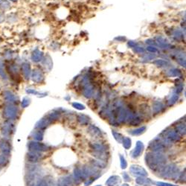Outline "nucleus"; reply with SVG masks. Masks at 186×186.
Wrapping results in <instances>:
<instances>
[{
    "instance_id": "nucleus-24",
    "label": "nucleus",
    "mask_w": 186,
    "mask_h": 186,
    "mask_svg": "<svg viewBox=\"0 0 186 186\" xmlns=\"http://www.w3.org/2000/svg\"><path fill=\"white\" fill-rule=\"evenodd\" d=\"M156 58V56L155 55V54L152 53V54H146L143 56L142 58V61L144 62H148V61H151L154 60L155 58Z\"/></svg>"
},
{
    "instance_id": "nucleus-18",
    "label": "nucleus",
    "mask_w": 186,
    "mask_h": 186,
    "mask_svg": "<svg viewBox=\"0 0 186 186\" xmlns=\"http://www.w3.org/2000/svg\"><path fill=\"white\" fill-rule=\"evenodd\" d=\"M78 121L80 122V124H87L89 121V118L86 115H83V114H80V115H78Z\"/></svg>"
},
{
    "instance_id": "nucleus-11",
    "label": "nucleus",
    "mask_w": 186,
    "mask_h": 186,
    "mask_svg": "<svg viewBox=\"0 0 186 186\" xmlns=\"http://www.w3.org/2000/svg\"><path fill=\"white\" fill-rule=\"evenodd\" d=\"M43 58V52H40L39 49H35V50L33 52L32 55H31V60H32L34 62L38 63L40 61H41Z\"/></svg>"
},
{
    "instance_id": "nucleus-42",
    "label": "nucleus",
    "mask_w": 186,
    "mask_h": 186,
    "mask_svg": "<svg viewBox=\"0 0 186 186\" xmlns=\"http://www.w3.org/2000/svg\"><path fill=\"white\" fill-rule=\"evenodd\" d=\"M121 186H129V185H127V184H124V185H122Z\"/></svg>"
},
{
    "instance_id": "nucleus-17",
    "label": "nucleus",
    "mask_w": 186,
    "mask_h": 186,
    "mask_svg": "<svg viewBox=\"0 0 186 186\" xmlns=\"http://www.w3.org/2000/svg\"><path fill=\"white\" fill-rule=\"evenodd\" d=\"M91 147L94 150V152H106V147L102 144L94 143L91 145Z\"/></svg>"
},
{
    "instance_id": "nucleus-5",
    "label": "nucleus",
    "mask_w": 186,
    "mask_h": 186,
    "mask_svg": "<svg viewBox=\"0 0 186 186\" xmlns=\"http://www.w3.org/2000/svg\"><path fill=\"white\" fill-rule=\"evenodd\" d=\"M29 148L30 149L34 151H46L49 150V147L47 145L43 143H39V142H31Z\"/></svg>"
},
{
    "instance_id": "nucleus-36",
    "label": "nucleus",
    "mask_w": 186,
    "mask_h": 186,
    "mask_svg": "<svg viewBox=\"0 0 186 186\" xmlns=\"http://www.w3.org/2000/svg\"><path fill=\"white\" fill-rule=\"evenodd\" d=\"M49 182H48V179H43L37 186H49Z\"/></svg>"
},
{
    "instance_id": "nucleus-29",
    "label": "nucleus",
    "mask_w": 186,
    "mask_h": 186,
    "mask_svg": "<svg viewBox=\"0 0 186 186\" xmlns=\"http://www.w3.org/2000/svg\"><path fill=\"white\" fill-rule=\"evenodd\" d=\"M173 37L175 39V40H181V39H182L183 35H182V33L181 32L179 29H177V30H176L174 32H173Z\"/></svg>"
},
{
    "instance_id": "nucleus-25",
    "label": "nucleus",
    "mask_w": 186,
    "mask_h": 186,
    "mask_svg": "<svg viewBox=\"0 0 186 186\" xmlns=\"http://www.w3.org/2000/svg\"><path fill=\"white\" fill-rule=\"evenodd\" d=\"M123 146L124 147L125 149H129L131 147V139L128 137H124L122 140Z\"/></svg>"
},
{
    "instance_id": "nucleus-6",
    "label": "nucleus",
    "mask_w": 186,
    "mask_h": 186,
    "mask_svg": "<svg viewBox=\"0 0 186 186\" xmlns=\"http://www.w3.org/2000/svg\"><path fill=\"white\" fill-rule=\"evenodd\" d=\"M74 183V179L71 176H66L61 177L58 180V186H71Z\"/></svg>"
},
{
    "instance_id": "nucleus-27",
    "label": "nucleus",
    "mask_w": 186,
    "mask_h": 186,
    "mask_svg": "<svg viewBox=\"0 0 186 186\" xmlns=\"http://www.w3.org/2000/svg\"><path fill=\"white\" fill-rule=\"evenodd\" d=\"M154 63L156 64V66L160 67H165V66H167L168 65V62L165 60H156V61H154Z\"/></svg>"
},
{
    "instance_id": "nucleus-21",
    "label": "nucleus",
    "mask_w": 186,
    "mask_h": 186,
    "mask_svg": "<svg viewBox=\"0 0 186 186\" xmlns=\"http://www.w3.org/2000/svg\"><path fill=\"white\" fill-rule=\"evenodd\" d=\"M178 98H179L178 93H173V94H172L170 96V98L168 99V103L169 106H171V105L174 104L178 100Z\"/></svg>"
},
{
    "instance_id": "nucleus-16",
    "label": "nucleus",
    "mask_w": 186,
    "mask_h": 186,
    "mask_svg": "<svg viewBox=\"0 0 186 186\" xmlns=\"http://www.w3.org/2000/svg\"><path fill=\"white\" fill-rule=\"evenodd\" d=\"M22 70L25 78L28 79V78H29L30 74H31V67H30V64L27 63H25L22 64Z\"/></svg>"
},
{
    "instance_id": "nucleus-26",
    "label": "nucleus",
    "mask_w": 186,
    "mask_h": 186,
    "mask_svg": "<svg viewBox=\"0 0 186 186\" xmlns=\"http://www.w3.org/2000/svg\"><path fill=\"white\" fill-rule=\"evenodd\" d=\"M112 135H113L114 138H115V140H116L117 142H119V143L122 142L123 139H124V136H123L121 133H118V132L115 131V130H112Z\"/></svg>"
},
{
    "instance_id": "nucleus-4",
    "label": "nucleus",
    "mask_w": 186,
    "mask_h": 186,
    "mask_svg": "<svg viewBox=\"0 0 186 186\" xmlns=\"http://www.w3.org/2000/svg\"><path fill=\"white\" fill-rule=\"evenodd\" d=\"M130 170L132 174L136 176H146L148 174L146 170L139 165H132Z\"/></svg>"
},
{
    "instance_id": "nucleus-12",
    "label": "nucleus",
    "mask_w": 186,
    "mask_h": 186,
    "mask_svg": "<svg viewBox=\"0 0 186 186\" xmlns=\"http://www.w3.org/2000/svg\"><path fill=\"white\" fill-rule=\"evenodd\" d=\"M136 183L139 185H145V186H148V185H151V184L154 183L152 180H151L148 178H145V176H139V177L136 179Z\"/></svg>"
},
{
    "instance_id": "nucleus-37",
    "label": "nucleus",
    "mask_w": 186,
    "mask_h": 186,
    "mask_svg": "<svg viewBox=\"0 0 186 186\" xmlns=\"http://www.w3.org/2000/svg\"><path fill=\"white\" fill-rule=\"evenodd\" d=\"M128 46H130V48H134L137 46V43L134 41H129L128 42Z\"/></svg>"
},
{
    "instance_id": "nucleus-7",
    "label": "nucleus",
    "mask_w": 186,
    "mask_h": 186,
    "mask_svg": "<svg viewBox=\"0 0 186 186\" xmlns=\"http://www.w3.org/2000/svg\"><path fill=\"white\" fill-rule=\"evenodd\" d=\"M144 150V145L142 142L140 141H138L137 143H136V148H135L134 151L132 153V156L133 158H138L139 156H140V155L142 154V153L143 152Z\"/></svg>"
},
{
    "instance_id": "nucleus-34",
    "label": "nucleus",
    "mask_w": 186,
    "mask_h": 186,
    "mask_svg": "<svg viewBox=\"0 0 186 186\" xmlns=\"http://www.w3.org/2000/svg\"><path fill=\"white\" fill-rule=\"evenodd\" d=\"M43 133L39 131L38 133H36L35 139H37V140H42V139H43Z\"/></svg>"
},
{
    "instance_id": "nucleus-23",
    "label": "nucleus",
    "mask_w": 186,
    "mask_h": 186,
    "mask_svg": "<svg viewBox=\"0 0 186 186\" xmlns=\"http://www.w3.org/2000/svg\"><path fill=\"white\" fill-rule=\"evenodd\" d=\"M142 121V117L140 116H136L132 118L131 120L130 121V124H131L132 126H137L139 124H140V123Z\"/></svg>"
},
{
    "instance_id": "nucleus-2",
    "label": "nucleus",
    "mask_w": 186,
    "mask_h": 186,
    "mask_svg": "<svg viewBox=\"0 0 186 186\" xmlns=\"http://www.w3.org/2000/svg\"><path fill=\"white\" fill-rule=\"evenodd\" d=\"M162 176L168 179H174L179 174V169L175 165H169L168 166H165L161 170Z\"/></svg>"
},
{
    "instance_id": "nucleus-30",
    "label": "nucleus",
    "mask_w": 186,
    "mask_h": 186,
    "mask_svg": "<svg viewBox=\"0 0 186 186\" xmlns=\"http://www.w3.org/2000/svg\"><path fill=\"white\" fill-rule=\"evenodd\" d=\"M134 49V52H136V54H144L145 52V49H144L143 47H141V46H137L133 48Z\"/></svg>"
},
{
    "instance_id": "nucleus-14",
    "label": "nucleus",
    "mask_w": 186,
    "mask_h": 186,
    "mask_svg": "<svg viewBox=\"0 0 186 186\" xmlns=\"http://www.w3.org/2000/svg\"><path fill=\"white\" fill-rule=\"evenodd\" d=\"M51 123H52V121H51V119L49 118V117L43 118L41 121H40L38 123H37V128L44 129V128H46V127H48V126H49Z\"/></svg>"
},
{
    "instance_id": "nucleus-33",
    "label": "nucleus",
    "mask_w": 186,
    "mask_h": 186,
    "mask_svg": "<svg viewBox=\"0 0 186 186\" xmlns=\"http://www.w3.org/2000/svg\"><path fill=\"white\" fill-rule=\"evenodd\" d=\"M72 106H74L75 109H79V110H82V109H85V106H83V104H81V103H76V102H75V103H72Z\"/></svg>"
},
{
    "instance_id": "nucleus-9",
    "label": "nucleus",
    "mask_w": 186,
    "mask_h": 186,
    "mask_svg": "<svg viewBox=\"0 0 186 186\" xmlns=\"http://www.w3.org/2000/svg\"><path fill=\"white\" fill-rule=\"evenodd\" d=\"M121 180L118 176H112L107 179L106 185L107 186H118L121 184Z\"/></svg>"
},
{
    "instance_id": "nucleus-31",
    "label": "nucleus",
    "mask_w": 186,
    "mask_h": 186,
    "mask_svg": "<svg viewBox=\"0 0 186 186\" xmlns=\"http://www.w3.org/2000/svg\"><path fill=\"white\" fill-rule=\"evenodd\" d=\"M120 160H121V168H126L127 166V162L126 161V159H124V156H122L121 155H120Z\"/></svg>"
},
{
    "instance_id": "nucleus-44",
    "label": "nucleus",
    "mask_w": 186,
    "mask_h": 186,
    "mask_svg": "<svg viewBox=\"0 0 186 186\" xmlns=\"http://www.w3.org/2000/svg\"><path fill=\"white\" fill-rule=\"evenodd\" d=\"M96 186H100V185H96Z\"/></svg>"
},
{
    "instance_id": "nucleus-39",
    "label": "nucleus",
    "mask_w": 186,
    "mask_h": 186,
    "mask_svg": "<svg viewBox=\"0 0 186 186\" xmlns=\"http://www.w3.org/2000/svg\"><path fill=\"white\" fill-rule=\"evenodd\" d=\"M146 43L147 44L150 45V46H154L156 43V42L153 40H146Z\"/></svg>"
},
{
    "instance_id": "nucleus-15",
    "label": "nucleus",
    "mask_w": 186,
    "mask_h": 186,
    "mask_svg": "<svg viewBox=\"0 0 186 186\" xmlns=\"http://www.w3.org/2000/svg\"><path fill=\"white\" fill-rule=\"evenodd\" d=\"M88 132H89L92 136H94V137H100V136H101V132H100V129H98L94 125L89 126Z\"/></svg>"
},
{
    "instance_id": "nucleus-13",
    "label": "nucleus",
    "mask_w": 186,
    "mask_h": 186,
    "mask_svg": "<svg viewBox=\"0 0 186 186\" xmlns=\"http://www.w3.org/2000/svg\"><path fill=\"white\" fill-rule=\"evenodd\" d=\"M165 105L162 102L156 101L153 105V112L155 114H159L165 109Z\"/></svg>"
},
{
    "instance_id": "nucleus-28",
    "label": "nucleus",
    "mask_w": 186,
    "mask_h": 186,
    "mask_svg": "<svg viewBox=\"0 0 186 186\" xmlns=\"http://www.w3.org/2000/svg\"><path fill=\"white\" fill-rule=\"evenodd\" d=\"M10 7V3L7 0H0V7L2 9H7Z\"/></svg>"
},
{
    "instance_id": "nucleus-32",
    "label": "nucleus",
    "mask_w": 186,
    "mask_h": 186,
    "mask_svg": "<svg viewBox=\"0 0 186 186\" xmlns=\"http://www.w3.org/2000/svg\"><path fill=\"white\" fill-rule=\"evenodd\" d=\"M146 50L148 51V52H151V53H154V54L156 53V52H158V49H157V48H156L155 46H148V47H147V49H146Z\"/></svg>"
},
{
    "instance_id": "nucleus-8",
    "label": "nucleus",
    "mask_w": 186,
    "mask_h": 186,
    "mask_svg": "<svg viewBox=\"0 0 186 186\" xmlns=\"http://www.w3.org/2000/svg\"><path fill=\"white\" fill-rule=\"evenodd\" d=\"M156 43L158 44V46H159L161 49H170L171 47V45L162 37H156Z\"/></svg>"
},
{
    "instance_id": "nucleus-22",
    "label": "nucleus",
    "mask_w": 186,
    "mask_h": 186,
    "mask_svg": "<svg viewBox=\"0 0 186 186\" xmlns=\"http://www.w3.org/2000/svg\"><path fill=\"white\" fill-rule=\"evenodd\" d=\"M145 130H146V127H139V128H138V129H136V130H131V131L130 132V133L131 135H133V136H139V135L145 133Z\"/></svg>"
},
{
    "instance_id": "nucleus-20",
    "label": "nucleus",
    "mask_w": 186,
    "mask_h": 186,
    "mask_svg": "<svg viewBox=\"0 0 186 186\" xmlns=\"http://www.w3.org/2000/svg\"><path fill=\"white\" fill-rule=\"evenodd\" d=\"M176 131L179 134L185 135V124L183 123L181 124H178L176 126Z\"/></svg>"
},
{
    "instance_id": "nucleus-3",
    "label": "nucleus",
    "mask_w": 186,
    "mask_h": 186,
    "mask_svg": "<svg viewBox=\"0 0 186 186\" xmlns=\"http://www.w3.org/2000/svg\"><path fill=\"white\" fill-rule=\"evenodd\" d=\"M162 135H164V139L169 142L170 143L174 142H178L180 140L181 137L180 135L174 130H169V131H165V130L162 133Z\"/></svg>"
},
{
    "instance_id": "nucleus-41",
    "label": "nucleus",
    "mask_w": 186,
    "mask_h": 186,
    "mask_svg": "<svg viewBox=\"0 0 186 186\" xmlns=\"http://www.w3.org/2000/svg\"><path fill=\"white\" fill-rule=\"evenodd\" d=\"M115 40H118V41H120V42H122L123 40H125V38H124V37H116Z\"/></svg>"
},
{
    "instance_id": "nucleus-35",
    "label": "nucleus",
    "mask_w": 186,
    "mask_h": 186,
    "mask_svg": "<svg viewBox=\"0 0 186 186\" xmlns=\"http://www.w3.org/2000/svg\"><path fill=\"white\" fill-rule=\"evenodd\" d=\"M155 184L157 186H176V185H172V184L166 183V182H155Z\"/></svg>"
},
{
    "instance_id": "nucleus-43",
    "label": "nucleus",
    "mask_w": 186,
    "mask_h": 186,
    "mask_svg": "<svg viewBox=\"0 0 186 186\" xmlns=\"http://www.w3.org/2000/svg\"><path fill=\"white\" fill-rule=\"evenodd\" d=\"M10 1H16L17 0H10Z\"/></svg>"
},
{
    "instance_id": "nucleus-10",
    "label": "nucleus",
    "mask_w": 186,
    "mask_h": 186,
    "mask_svg": "<svg viewBox=\"0 0 186 186\" xmlns=\"http://www.w3.org/2000/svg\"><path fill=\"white\" fill-rule=\"evenodd\" d=\"M44 79V75L42 71L38 69H36L32 73V80L36 83H40L42 82Z\"/></svg>"
},
{
    "instance_id": "nucleus-38",
    "label": "nucleus",
    "mask_w": 186,
    "mask_h": 186,
    "mask_svg": "<svg viewBox=\"0 0 186 186\" xmlns=\"http://www.w3.org/2000/svg\"><path fill=\"white\" fill-rule=\"evenodd\" d=\"M123 177H124V179L125 181H130V176H129V175L127 174V173H124V174H123Z\"/></svg>"
},
{
    "instance_id": "nucleus-40",
    "label": "nucleus",
    "mask_w": 186,
    "mask_h": 186,
    "mask_svg": "<svg viewBox=\"0 0 186 186\" xmlns=\"http://www.w3.org/2000/svg\"><path fill=\"white\" fill-rule=\"evenodd\" d=\"M5 18H4V15L2 13H0V23H2L4 21Z\"/></svg>"
},
{
    "instance_id": "nucleus-1",
    "label": "nucleus",
    "mask_w": 186,
    "mask_h": 186,
    "mask_svg": "<svg viewBox=\"0 0 186 186\" xmlns=\"http://www.w3.org/2000/svg\"><path fill=\"white\" fill-rule=\"evenodd\" d=\"M146 164L152 170H160L165 167L166 162V157L161 152H151L147 154Z\"/></svg>"
},
{
    "instance_id": "nucleus-19",
    "label": "nucleus",
    "mask_w": 186,
    "mask_h": 186,
    "mask_svg": "<svg viewBox=\"0 0 186 186\" xmlns=\"http://www.w3.org/2000/svg\"><path fill=\"white\" fill-rule=\"evenodd\" d=\"M167 75L169 77H179L181 76V72L177 69H171L167 72Z\"/></svg>"
}]
</instances>
